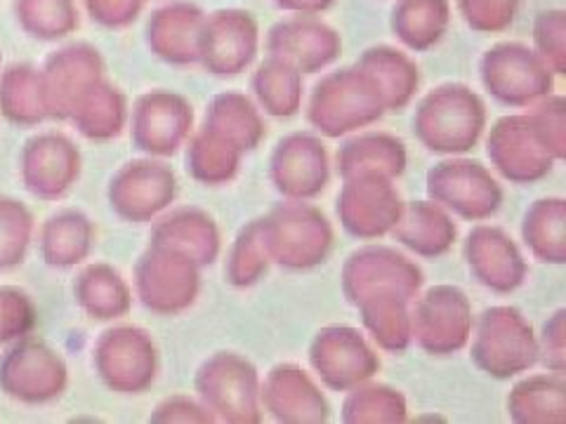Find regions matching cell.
Masks as SVG:
<instances>
[{"label": "cell", "instance_id": "obj_1", "mask_svg": "<svg viewBox=\"0 0 566 424\" xmlns=\"http://www.w3.org/2000/svg\"><path fill=\"white\" fill-rule=\"evenodd\" d=\"M29 215L22 205L0 199V269H10L22 262L27 247Z\"/></svg>", "mask_w": 566, "mask_h": 424}]
</instances>
